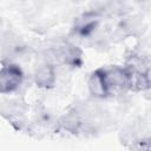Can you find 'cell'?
<instances>
[{
  "label": "cell",
  "instance_id": "cell-1",
  "mask_svg": "<svg viewBox=\"0 0 151 151\" xmlns=\"http://www.w3.org/2000/svg\"><path fill=\"white\" fill-rule=\"evenodd\" d=\"M20 81V71L17 67H7L0 76V87L4 91L13 90Z\"/></svg>",
  "mask_w": 151,
  "mask_h": 151
}]
</instances>
